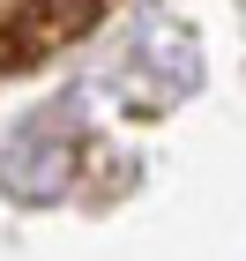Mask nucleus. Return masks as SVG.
Segmentation results:
<instances>
[{"mask_svg": "<svg viewBox=\"0 0 246 261\" xmlns=\"http://www.w3.org/2000/svg\"><path fill=\"white\" fill-rule=\"evenodd\" d=\"M90 22V0H0V67L38 60L52 38Z\"/></svg>", "mask_w": 246, "mask_h": 261, "instance_id": "f257e3e1", "label": "nucleus"}]
</instances>
